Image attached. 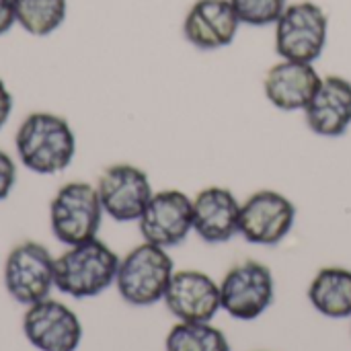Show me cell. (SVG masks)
Here are the masks:
<instances>
[{
  "label": "cell",
  "mask_w": 351,
  "mask_h": 351,
  "mask_svg": "<svg viewBox=\"0 0 351 351\" xmlns=\"http://www.w3.org/2000/svg\"><path fill=\"white\" fill-rule=\"evenodd\" d=\"M179 323H212L222 311L220 284L197 269L175 271L162 298Z\"/></svg>",
  "instance_id": "cell-12"
},
{
  "label": "cell",
  "mask_w": 351,
  "mask_h": 351,
  "mask_svg": "<svg viewBox=\"0 0 351 351\" xmlns=\"http://www.w3.org/2000/svg\"><path fill=\"white\" fill-rule=\"evenodd\" d=\"M14 25L16 21H14L12 0H0V35L8 33Z\"/></svg>",
  "instance_id": "cell-23"
},
{
  "label": "cell",
  "mask_w": 351,
  "mask_h": 351,
  "mask_svg": "<svg viewBox=\"0 0 351 351\" xmlns=\"http://www.w3.org/2000/svg\"><path fill=\"white\" fill-rule=\"evenodd\" d=\"M119 261V255L99 239L68 247L56 257V290L76 300L97 298L115 284Z\"/></svg>",
  "instance_id": "cell-2"
},
{
  "label": "cell",
  "mask_w": 351,
  "mask_h": 351,
  "mask_svg": "<svg viewBox=\"0 0 351 351\" xmlns=\"http://www.w3.org/2000/svg\"><path fill=\"white\" fill-rule=\"evenodd\" d=\"M165 351H230V341L212 323H177L167 333Z\"/></svg>",
  "instance_id": "cell-19"
},
{
  "label": "cell",
  "mask_w": 351,
  "mask_h": 351,
  "mask_svg": "<svg viewBox=\"0 0 351 351\" xmlns=\"http://www.w3.org/2000/svg\"><path fill=\"white\" fill-rule=\"evenodd\" d=\"M95 187L105 216L115 222H138L154 195L146 171L130 162L105 167Z\"/></svg>",
  "instance_id": "cell-8"
},
{
  "label": "cell",
  "mask_w": 351,
  "mask_h": 351,
  "mask_svg": "<svg viewBox=\"0 0 351 351\" xmlns=\"http://www.w3.org/2000/svg\"><path fill=\"white\" fill-rule=\"evenodd\" d=\"M16 185V165L14 158L0 148V204L12 193Z\"/></svg>",
  "instance_id": "cell-21"
},
{
  "label": "cell",
  "mask_w": 351,
  "mask_h": 351,
  "mask_svg": "<svg viewBox=\"0 0 351 351\" xmlns=\"http://www.w3.org/2000/svg\"><path fill=\"white\" fill-rule=\"evenodd\" d=\"M313 308L327 319H351V269L323 267L308 286Z\"/></svg>",
  "instance_id": "cell-17"
},
{
  "label": "cell",
  "mask_w": 351,
  "mask_h": 351,
  "mask_svg": "<svg viewBox=\"0 0 351 351\" xmlns=\"http://www.w3.org/2000/svg\"><path fill=\"white\" fill-rule=\"evenodd\" d=\"M327 35V12L311 0L294 2L276 23V51L282 60L315 64L325 51Z\"/></svg>",
  "instance_id": "cell-5"
},
{
  "label": "cell",
  "mask_w": 351,
  "mask_h": 351,
  "mask_svg": "<svg viewBox=\"0 0 351 351\" xmlns=\"http://www.w3.org/2000/svg\"><path fill=\"white\" fill-rule=\"evenodd\" d=\"M14 152L27 171L58 175L74 160L76 136L66 117L35 111L21 121L14 134Z\"/></svg>",
  "instance_id": "cell-1"
},
{
  "label": "cell",
  "mask_w": 351,
  "mask_h": 351,
  "mask_svg": "<svg viewBox=\"0 0 351 351\" xmlns=\"http://www.w3.org/2000/svg\"><path fill=\"white\" fill-rule=\"evenodd\" d=\"M16 25L33 37L58 31L68 14V0H12Z\"/></svg>",
  "instance_id": "cell-18"
},
{
  "label": "cell",
  "mask_w": 351,
  "mask_h": 351,
  "mask_svg": "<svg viewBox=\"0 0 351 351\" xmlns=\"http://www.w3.org/2000/svg\"><path fill=\"white\" fill-rule=\"evenodd\" d=\"M53 274L56 259L47 247L37 241H23L8 253L2 278L4 288L14 302L31 306L49 298L56 288Z\"/></svg>",
  "instance_id": "cell-6"
},
{
  "label": "cell",
  "mask_w": 351,
  "mask_h": 351,
  "mask_svg": "<svg viewBox=\"0 0 351 351\" xmlns=\"http://www.w3.org/2000/svg\"><path fill=\"white\" fill-rule=\"evenodd\" d=\"M173 274L175 263L169 251L142 243L119 261L115 288L130 306H152L165 298Z\"/></svg>",
  "instance_id": "cell-3"
},
{
  "label": "cell",
  "mask_w": 351,
  "mask_h": 351,
  "mask_svg": "<svg viewBox=\"0 0 351 351\" xmlns=\"http://www.w3.org/2000/svg\"><path fill=\"white\" fill-rule=\"evenodd\" d=\"M296 222V206L274 189H261L241 202L239 234L259 247L280 245Z\"/></svg>",
  "instance_id": "cell-9"
},
{
  "label": "cell",
  "mask_w": 351,
  "mask_h": 351,
  "mask_svg": "<svg viewBox=\"0 0 351 351\" xmlns=\"http://www.w3.org/2000/svg\"><path fill=\"white\" fill-rule=\"evenodd\" d=\"M276 298L274 274L265 263L243 261L220 282L222 311L237 321H255L269 311Z\"/></svg>",
  "instance_id": "cell-7"
},
{
  "label": "cell",
  "mask_w": 351,
  "mask_h": 351,
  "mask_svg": "<svg viewBox=\"0 0 351 351\" xmlns=\"http://www.w3.org/2000/svg\"><path fill=\"white\" fill-rule=\"evenodd\" d=\"M241 25L269 27L280 21L288 0H230Z\"/></svg>",
  "instance_id": "cell-20"
},
{
  "label": "cell",
  "mask_w": 351,
  "mask_h": 351,
  "mask_svg": "<svg viewBox=\"0 0 351 351\" xmlns=\"http://www.w3.org/2000/svg\"><path fill=\"white\" fill-rule=\"evenodd\" d=\"M103 216L97 187L86 181L64 183L49 202L51 234L66 247L97 239Z\"/></svg>",
  "instance_id": "cell-4"
},
{
  "label": "cell",
  "mask_w": 351,
  "mask_h": 351,
  "mask_svg": "<svg viewBox=\"0 0 351 351\" xmlns=\"http://www.w3.org/2000/svg\"><path fill=\"white\" fill-rule=\"evenodd\" d=\"M241 202L222 185H210L193 197V232L208 245L228 243L239 234Z\"/></svg>",
  "instance_id": "cell-13"
},
{
  "label": "cell",
  "mask_w": 351,
  "mask_h": 351,
  "mask_svg": "<svg viewBox=\"0 0 351 351\" xmlns=\"http://www.w3.org/2000/svg\"><path fill=\"white\" fill-rule=\"evenodd\" d=\"M12 105H14L12 95H10L8 86H6V82L0 78V130L8 123L10 113H12Z\"/></svg>",
  "instance_id": "cell-22"
},
{
  "label": "cell",
  "mask_w": 351,
  "mask_h": 351,
  "mask_svg": "<svg viewBox=\"0 0 351 351\" xmlns=\"http://www.w3.org/2000/svg\"><path fill=\"white\" fill-rule=\"evenodd\" d=\"M144 243L173 249L193 232V199L179 189L154 191L138 220Z\"/></svg>",
  "instance_id": "cell-10"
},
{
  "label": "cell",
  "mask_w": 351,
  "mask_h": 351,
  "mask_svg": "<svg viewBox=\"0 0 351 351\" xmlns=\"http://www.w3.org/2000/svg\"><path fill=\"white\" fill-rule=\"evenodd\" d=\"M239 29L241 21L230 0H195L183 21L185 39L204 51L230 45Z\"/></svg>",
  "instance_id": "cell-14"
},
{
  "label": "cell",
  "mask_w": 351,
  "mask_h": 351,
  "mask_svg": "<svg viewBox=\"0 0 351 351\" xmlns=\"http://www.w3.org/2000/svg\"><path fill=\"white\" fill-rule=\"evenodd\" d=\"M302 113L313 134L343 136L351 128V82L343 76H325Z\"/></svg>",
  "instance_id": "cell-15"
},
{
  "label": "cell",
  "mask_w": 351,
  "mask_h": 351,
  "mask_svg": "<svg viewBox=\"0 0 351 351\" xmlns=\"http://www.w3.org/2000/svg\"><path fill=\"white\" fill-rule=\"evenodd\" d=\"M23 335L37 351H76L82 343V323L70 306L45 298L27 306Z\"/></svg>",
  "instance_id": "cell-11"
},
{
  "label": "cell",
  "mask_w": 351,
  "mask_h": 351,
  "mask_svg": "<svg viewBox=\"0 0 351 351\" xmlns=\"http://www.w3.org/2000/svg\"><path fill=\"white\" fill-rule=\"evenodd\" d=\"M321 80L323 76H319L313 64L282 60L265 74L263 93L276 109L304 111L321 86Z\"/></svg>",
  "instance_id": "cell-16"
}]
</instances>
